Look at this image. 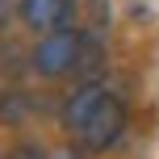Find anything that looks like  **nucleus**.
<instances>
[{"label": "nucleus", "instance_id": "f257e3e1", "mask_svg": "<svg viewBox=\"0 0 159 159\" xmlns=\"http://www.w3.org/2000/svg\"><path fill=\"white\" fill-rule=\"evenodd\" d=\"M80 46H84V34H80V30L46 34V38H38V42H34V50H30V63H34V71H38V75H46V80L75 75Z\"/></svg>", "mask_w": 159, "mask_h": 159}, {"label": "nucleus", "instance_id": "f03ea898", "mask_svg": "<svg viewBox=\"0 0 159 159\" xmlns=\"http://www.w3.org/2000/svg\"><path fill=\"white\" fill-rule=\"evenodd\" d=\"M121 130H126V105H121L117 96H105V101L96 105V113L88 117L80 143H84L88 151H109V147L121 138Z\"/></svg>", "mask_w": 159, "mask_h": 159}, {"label": "nucleus", "instance_id": "7ed1b4c3", "mask_svg": "<svg viewBox=\"0 0 159 159\" xmlns=\"http://www.w3.org/2000/svg\"><path fill=\"white\" fill-rule=\"evenodd\" d=\"M75 13H80L75 0H21V21L30 25L34 34H42V38L71 30Z\"/></svg>", "mask_w": 159, "mask_h": 159}, {"label": "nucleus", "instance_id": "20e7f679", "mask_svg": "<svg viewBox=\"0 0 159 159\" xmlns=\"http://www.w3.org/2000/svg\"><path fill=\"white\" fill-rule=\"evenodd\" d=\"M105 88L101 84H80L71 96L63 101V113H59V121H63V130H71V134H84V126H88V117L96 113V105L105 101Z\"/></svg>", "mask_w": 159, "mask_h": 159}, {"label": "nucleus", "instance_id": "39448f33", "mask_svg": "<svg viewBox=\"0 0 159 159\" xmlns=\"http://www.w3.org/2000/svg\"><path fill=\"white\" fill-rule=\"evenodd\" d=\"M30 117V96L25 92H8V96H0V121L4 126H21V121Z\"/></svg>", "mask_w": 159, "mask_h": 159}, {"label": "nucleus", "instance_id": "423d86ee", "mask_svg": "<svg viewBox=\"0 0 159 159\" xmlns=\"http://www.w3.org/2000/svg\"><path fill=\"white\" fill-rule=\"evenodd\" d=\"M4 159H46V151H42L38 143H17V147H8Z\"/></svg>", "mask_w": 159, "mask_h": 159}, {"label": "nucleus", "instance_id": "0eeeda50", "mask_svg": "<svg viewBox=\"0 0 159 159\" xmlns=\"http://www.w3.org/2000/svg\"><path fill=\"white\" fill-rule=\"evenodd\" d=\"M13 13H21V0H0V25H4Z\"/></svg>", "mask_w": 159, "mask_h": 159}]
</instances>
